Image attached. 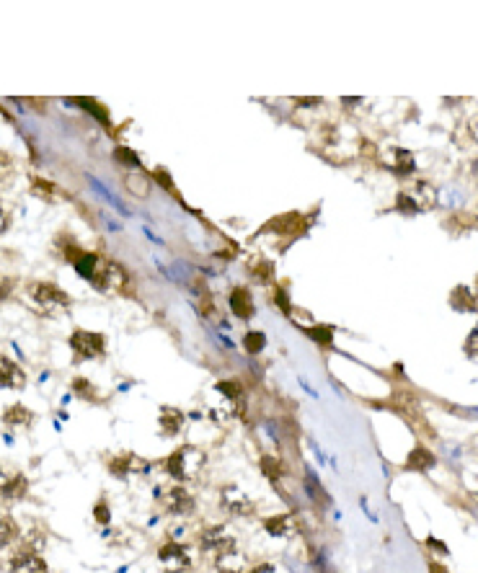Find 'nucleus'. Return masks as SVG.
<instances>
[{"instance_id":"35","label":"nucleus","mask_w":478,"mask_h":573,"mask_svg":"<svg viewBox=\"0 0 478 573\" xmlns=\"http://www.w3.org/2000/svg\"><path fill=\"white\" fill-rule=\"evenodd\" d=\"M13 286H16L13 279L6 277V274H0V303H3V300H8L10 292H13Z\"/></svg>"},{"instance_id":"28","label":"nucleus","mask_w":478,"mask_h":573,"mask_svg":"<svg viewBox=\"0 0 478 573\" xmlns=\"http://www.w3.org/2000/svg\"><path fill=\"white\" fill-rule=\"evenodd\" d=\"M333 326H313V328H307V336L313 338L318 346H331L333 341Z\"/></svg>"},{"instance_id":"4","label":"nucleus","mask_w":478,"mask_h":573,"mask_svg":"<svg viewBox=\"0 0 478 573\" xmlns=\"http://www.w3.org/2000/svg\"><path fill=\"white\" fill-rule=\"evenodd\" d=\"M68 344L70 349H73L75 359H83V362L99 359V356H103V351H106V336H103V333H96V331H75V333L70 336Z\"/></svg>"},{"instance_id":"12","label":"nucleus","mask_w":478,"mask_h":573,"mask_svg":"<svg viewBox=\"0 0 478 573\" xmlns=\"http://www.w3.org/2000/svg\"><path fill=\"white\" fill-rule=\"evenodd\" d=\"M0 388L3 390H24L26 388V372L18 367L13 359L0 354Z\"/></svg>"},{"instance_id":"14","label":"nucleus","mask_w":478,"mask_h":573,"mask_svg":"<svg viewBox=\"0 0 478 573\" xmlns=\"http://www.w3.org/2000/svg\"><path fill=\"white\" fill-rule=\"evenodd\" d=\"M228 305H231V312L240 321H251L254 318V297L248 292V286H233L231 297H228Z\"/></svg>"},{"instance_id":"37","label":"nucleus","mask_w":478,"mask_h":573,"mask_svg":"<svg viewBox=\"0 0 478 573\" xmlns=\"http://www.w3.org/2000/svg\"><path fill=\"white\" fill-rule=\"evenodd\" d=\"M476 344H478V331H470L468 341H465V354H468V359H476Z\"/></svg>"},{"instance_id":"18","label":"nucleus","mask_w":478,"mask_h":573,"mask_svg":"<svg viewBox=\"0 0 478 573\" xmlns=\"http://www.w3.org/2000/svg\"><path fill=\"white\" fill-rule=\"evenodd\" d=\"M435 455L429 452L424 444H417V447L411 449L409 457H406V470H417V472H427L435 467Z\"/></svg>"},{"instance_id":"32","label":"nucleus","mask_w":478,"mask_h":573,"mask_svg":"<svg viewBox=\"0 0 478 573\" xmlns=\"http://www.w3.org/2000/svg\"><path fill=\"white\" fill-rule=\"evenodd\" d=\"M80 106H83V109H86V111H91V114H94V117L99 119L101 124H109V111H106V109H101V106H99V103H96V101H91V99H86V101H80Z\"/></svg>"},{"instance_id":"34","label":"nucleus","mask_w":478,"mask_h":573,"mask_svg":"<svg viewBox=\"0 0 478 573\" xmlns=\"http://www.w3.org/2000/svg\"><path fill=\"white\" fill-rule=\"evenodd\" d=\"M274 300H277V305H280V310H282L284 315H290L292 305H290V297H287V292H284V286H277V292H274Z\"/></svg>"},{"instance_id":"3","label":"nucleus","mask_w":478,"mask_h":573,"mask_svg":"<svg viewBox=\"0 0 478 573\" xmlns=\"http://www.w3.org/2000/svg\"><path fill=\"white\" fill-rule=\"evenodd\" d=\"M127 271L122 269L117 261H109V259H101L99 266H96L94 277L88 279L94 284L96 292H103V295H111V292H122L124 284H127Z\"/></svg>"},{"instance_id":"20","label":"nucleus","mask_w":478,"mask_h":573,"mask_svg":"<svg viewBox=\"0 0 478 573\" xmlns=\"http://www.w3.org/2000/svg\"><path fill=\"white\" fill-rule=\"evenodd\" d=\"M264 530L272 537H290V535H295V522L290 514H277L264 519Z\"/></svg>"},{"instance_id":"24","label":"nucleus","mask_w":478,"mask_h":573,"mask_svg":"<svg viewBox=\"0 0 478 573\" xmlns=\"http://www.w3.org/2000/svg\"><path fill=\"white\" fill-rule=\"evenodd\" d=\"M261 472H264V478H269L272 483H277L284 475V467H282V463H280L277 457L266 455V457H261Z\"/></svg>"},{"instance_id":"7","label":"nucleus","mask_w":478,"mask_h":573,"mask_svg":"<svg viewBox=\"0 0 478 573\" xmlns=\"http://www.w3.org/2000/svg\"><path fill=\"white\" fill-rule=\"evenodd\" d=\"M163 509L173 516H189V514H194L196 501L194 496H191V491H187L184 486H173V488H168L166 496H163Z\"/></svg>"},{"instance_id":"10","label":"nucleus","mask_w":478,"mask_h":573,"mask_svg":"<svg viewBox=\"0 0 478 573\" xmlns=\"http://www.w3.org/2000/svg\"><path fill=\"white\" fill-rule=\"evenodd\" d=\"M158 560H161L166 568L171 573H181L187 571L189 565H191V560H189V553L184 545H179V542H166L161 550H158Z\"/></svg>"},{"instance_id":"23","label":"nucleus","mask_w":478,"mask_h":573,"mask_svg":"<svg viewBox=\"0 0 478 573\" xmlns=\"http://www.w3.org/2000/svg\"><path fill=\"white\" fill-rule=\"evenodd\" d=\"M300 219L303 217H300L298 212H292V215H282V217L272 219L264 230H274V233H282V235H287V233H292V230H298Z\"/></svg>"},{"instance_id":"31","label":"nucleus","mask_w":478,"mask_h":573,"mask_svg":"<svg viewBox=\"0 0 478 573\" xmlns=\"http://www.w3.org/2000/svg\"><path fill=\"white\" fill-rule=\"evenodd\" d=\"M251 277L256 279L259 284H269V279L274 277V269H272V263L261 261V266H254V269H251Z\"/></svg>"},{"instance_id":"13","label":"nucleus","mask_w":478,"mask_h":573,"mask_svg":"<svg viewBox=\"0 0 478 573\" xmlns=\"http://www.w3.org/2000/svg\"><path fill=\"white\" fill-rule=\"evenodd\" d=\"M29 491V481L21 472H3L0 470V498L6 501H18L26 496Z\"/></svg>"},{"instance_id":"38","label":"nucleus","mask_w":478,"mask_h":573,"mask_svg":"<svg viewBox=\"0 0 478 573\" xmlns=\"http://www.w3.org/2000/svg\"><path fill=\"white\" fill-rule=\"evenodd\" d=\"M155 176L161 178V184L166 186V189H173V184H171V176H168V173H166V171H163V168H155Z\"/></svg>"},{"instance_id":"25","label":"nucleus","mask_w":478,"mask_h":573,"mask_svg":"<svg viewBox=\"0 0 478 573\" xmlns=\"http://www.w3.org/2000/svg\"><path fill=\"white\" fill-rule=\"evenodd\" d=\"M266 346V333H261V331H248L246 336H243V349H246L248 354H261Z\"/></svg>"},{"instance_id":"21","label":"nucleus","mask_w":478,"mask_h":573,"mask_svg":"<svg viewBox=\"0 0 478 573\" xmlns=\"http://www.w3.org/2000/svg\"><path fill=\"white\" fill-rule=\"evenodd\" d=\"M450 305L458 312H476V297L470 292V286H458L450 295Z\"/></svg>"},{"instance_id":"26","label":"nucleus","mask_w":478,"mask_h":573,"mask_svg":"<svg viewBox=\"0 0 478 573\" xmlns=\"http://www.w3.org/2000/svg\"><path fill=\"white\" fill-rule=\"evenodd\" d=\"M18 537V527L10 516L0 514V548H8L10 542Z\"/></svg>"},{"instance_id":"41","label":"nucleus","mask_w":478,"mask_h":573,"mask_svg":"<svg viewBox=\"0 0 478 573\" xmlns=\"http://www.w3.org/2000/svg\"><path fill=\"white\" fill-rule=\"evenodd\" d=\"M429 573H447V568H444V565H440V563H432V565H429Z\"/></svg>"},{"instance_id":"29","label":"nucleus","mask_w":478,"mask_h":573,"mask_svg":"<svg viewBox=\"0 0 478 573\" xmlns=\"http://www.w3.org/2000/svg\"><path fill=\"white\" fill-rule=\"evenodd\" d=\"M16 173V166H13V158H10L6 150H0V186H8L10 178Z\"/></svg>"},{"instance_id":"22","label":"nucleus","mask_w":478,"mask_h":573,"mask_svg":"<svg viewBox=\"0 0 478 573\" xmlns=\"http://www.w3.org/2000/svg\"><path fill=\"white\" fill-rule=\"evenodd\" d=\"M215 390L228 398V400H233V403H243V385H240L238 379H220L215 385Z\"/></svg>"},{"instance_id":"8","label":"nucleus","mask_w":478,"mask_h":573,"mask_svg":"<svg viewBox=\"0 0 478 573\" xmlns=\"http://www.w3.org/2000/svg\"><path fill=\"white\" fill-rule=\"evenodd\" d=\"M199 545L205 553H212V556H220V553H228V550L236 548V537H233L228 527H210V530L202 532L199 537Z\"/></svg>"},{"instance_id":"33","label":"nucleus","mask_w":478,"mask_h":573,"mask_svg":"<svg viewBox=\"0 0 478 573\" xmlns=\"http://www.w3.org/2000/svg\"><path fill=\"white\" fill-rule=\"evenodd\" d=\"M305 486H307V493H310V496L313 498H318V501H328V496H326L324 493V488H321V486H318V481L316 478H313V475H307V481H305Z\"/></svg>"},{"instance_id":"5","label":"nucleus","mask_w":478,"mask_h":573,"mask_svg":"<svg viewBox=\"0 0 478 573\" xmlns=\"http://www.w3.org/2000/svg\"><path fill=\"white\" fill-rule=\"evenodd\" d=\"M196 455H199L196 447H179L176 452H171V455L163 460V467H166V472H168L176 483H187L189 478L199 470V465H191V457Z\"/></svg>"},{"instance_id":"6","label":"nucleus","mask_w":478,"mask_h":573,"mask_svg":"<svg viewBox=\"0 0 478 573\" xmlns=\"http://www.w3.org/2000/svg\"><path fill=\"white\" fill-rule=\"evenodd\" d=\"M147 470H150V463L137 457L135 452H124L109 460V472L120 481H129L132 475H147Z\"/></svg>"},{"instance_id":"36","label":"nucleus","mask_w":478,"mask_h":573,"mask_svg":"<svg viewBox=\"0 0 478 573\" xmlns=\"http://www.w3.org/2000/svg\"><path fill=\"white\" fill-rule=\"evenodd\" d=\"M94 516H96V522H99V524H109V519H111L109 506H106V504H96Z\"/></svg>"},{"instance_id":"1","label":"nucleus","mask_w":478,"mask_h":573,"mask_svg":"<svg viewBox=\"0 0 478 573\" xmlns=\"http://www.w3.org/2000/svg\"><path fill=\"white\" fill-rule=\"evenodd\" d=\"M437 202V191L432 189L429 181H421V178H414L409 181V186H403L398 196H396V210L401 215H421V212L432 210Z\"/></svg>"},{"instance_id":"17","label":"nucleus","mask_w":478,"mask_h":573,"mask_svg":"<svg viewBox=\"0 0 478 573\" xmlns=\"http://www.w3.org/2000/svg\"><path fill=\"white\" fill-rule=\"evenodd\" d=\"M215 565L220 573H243L246 571V558L238 548L228 550V553H220L215 556Z\"/></svg>"},{"instance_id":"27","label":"nucleus","mask_w":478,"mask_h":573,"mask_svg":"<svg viewBox=\"0 0 478 573\" xmlns=\"http://www.w3.org/2000/svg\"><path fill=\"white\" fill-rule=\"evenodd\" d=\"M114 161L120 166H127V168H140V155L132 147H124V145L114 147Z\"/></svg>"},{"instance_id":"19","label":"nucleus","mask_w":478,"mask_h":573,"mask_svg":"<svg viewBox=\"0 0 478 573\" xmlns=\"http://www.w3.org/2000/svg\"><path fill=\"white\" fill-rule=\"evenodd\" d=\"M31 421H34V413L21 403L10 405L8 411L3 413V423H6V426H13V429H29Z\"/></svg>"},{"instance_id":"39","label":"nucleus","mask_w":478,"mask_h":573,"mask_svg":"<svg viewBox=\"0 0 478 573\" xmlns=\"http://www.w3.org/2000/svg\"><path fill=\"white\" fill-rule=\"evenodd\" d=\"M251 573H274V565L272 563H264V565H259V568H254Z\"/></svg>"},{"instance_id":"2","label":"nucleus","mask_w":478,"mask_h":573,"mask_svg":"<svg viewBox=\"0 0 478 573\" xmlns=\"http://www.w3.org/2000/svg\"><path fill=\"white\" fill-rule=\"evenodd\" d=\"M29 297L42 310V315H62L73 305L68 292L60 289L57 284H52V282H34L29 286Z\"/></svg>"},{"instance_id":"11","label":"nucleus","mask_w":478,"mask_h":573,"mask_svg":"<svg viewBox=\"0 0 478 573\" xmlns=\"http://www.w3.org/2000/svg\"><path fill=\"white\" fill-rule=\"evenodd\" d=\"M10 573H47V563L34 550H18L10 558Z\"/></svg>"},{"instance_id":"9","label":"nucleus","mask_w":478,"mask_h":573,"mask_svg":"<svg viewBox=\"0 0 478 573\" xmlns=\"http://www.w3.org/2000/svg\"><path fill=\"white\" fill-rule=\"evenodd\" d=\"M220 504L222 509L233 516H248L254 512V501L238 488V486H225L220 491Z\"/></svg>"},{"instance_id":"15","label":"nucleus","mask_w":478,"mask_h":573,"mask_svg":"<svg viewBox=\"0 0 478 573\" xmlns=\"http://www.w3.org/2000/svg\"><path fill=\"white\" fill-rule=\"evenodd\" d=\"M158 423H161V434L166 439H173L179 437L181 429H184V413L173 405H163L161 408V416H158Z\"/></svg>"},{"instance_id":"16","label":"nucleus","mask_w":478,"mask_h":573,"mask_svg":"<svg viewBox=\"0 0 478 573\" xmlns=\"http://www.w3.org/2000/svg\"><path fill=\"white\" fill-rule=\"evenodd\" d=\"M385 166L396 176H409L411 171H414V155L409 150H401V147H391L388 155H385Z\"/></svg>"},{"instance_id":"40","label":"nucleus","mask_w":478,"mask_h":573,"mask_svg":"<svg viewBox=\"0 0 478 573\" xmlns=\"http://www.w3.org/2000/svg\"><path fill=\"white\" fill-rule=\"evenodd\" d=\"M6 225H8V215H6V210L0 207V233L6 230Z\"/></svg>"},{"instance_id":"30","label":"nucleus","mask_w":478,"mask_h":573,"mask_svg":"<svg viewBox=\"0 0 478 573\" xmlns=\"http://www.w3.org/2000/svg\"><path fill=\"white\" fill-rule=\"evenodd\" d=\"M73 393H75L78 398H83V400H96V390H94V385L88 382V379H83V377H78V379H73Z\"/></svg>"}]
</instances>
